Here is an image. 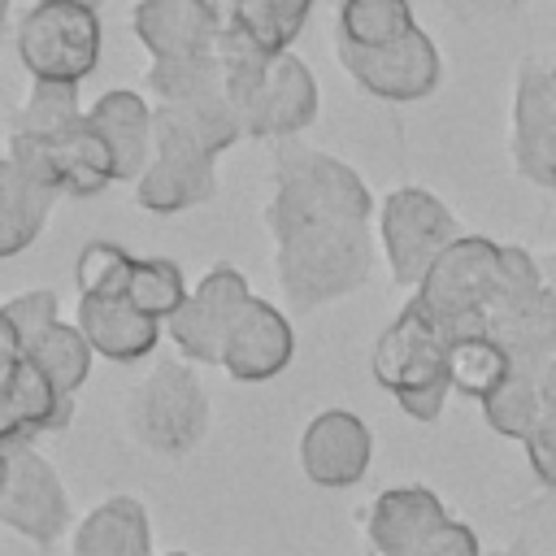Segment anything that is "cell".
<instances>
[{"instance_id":"obj_18","label":"cell","mask_w":556,"mask_h":556,"mask_svg":"<svg viewBox=\"0 0 556 556\" xmlns=\"http://www.w3.org/2000/svg\"><path fill=\"white\" fill-rule=\"evenodd\" d=\"M443 521H452L443 500L421 482H404V486H387L382 495H374L365 513V539L378 556H408Z\"/></svg>"},{"instance_id":"obj_28","label":"cell","mask_w":556,"mask_h":556,"mask_svg":"<svg viewBox=\"0 0 556 556\" xmlns=\"http://www.w3.org/2000/svg\"><path fill=\"white\" fill-rule=\"evenodd\" d=\"M26 352H30V361L65 391V395H78V387L87 382V374H91V343H87V334L74 326V321H52L35 343H26Z\"/></svg>"},{"instance_id":"obj_35","label":"cell","mask_w":556,"mask_h":556,"mask_svg":"<svg viewBox=\"0 0 556 556\" xmlns=\"http://www.w3.org/2000/svg\"><path fill=\"white\" fill-rule=\"evenodd\" d=\"M526 447V460H530V473L539 478V486L556 491V408H543L534 430L521 439Z\"/></svg>"},{"instance_id":"obj_12","label":"cell","mask_w":556,"mask_h":556,"mask_svg":"<svg viewBox=\"0 0 556 556\" xmlns=\"http://www.w3.org/2000/svg\"><path fill=\"white\" fill-rule=\"evenodd\" d=\"M0 526L17 530L22 539L52 547L70 530V500L48 465V456L35 452V443H13L9 482L0 491Z\"/></svg>"},{"instance_id":"obj_3","label":"cell","mask_w":556,"mask_h":556,"mask_svg":"<svg viewBox=\"0 0 556 556\" xmlns=\"http://www.w3.org/2000/svg\"><path fill=\"white\" fill-rule=\"evenodd\" d=\"M447 334L421 313L417 300H408L395 321L378 334L369 352V374L382 391L395 395V404L413 421H434L452 395V374H447Z\"/></svg>"},{"instance_id":"obj_17","label":"cell","mask_w":556,"mask_h":556,"mask_svg":"<svg viewBox=\"0 0 556 556\" xmlns=\"http://www.w3.org/2000/svg\"><path fill=\"white\" fill-rule=\"evenodd\" d=\"M295 356V330L287 313L261 295H252L222 348V369L235 382H269Z\"/></svg>"},{"instance_id":"obj_11","label":"cell","mask_w":556,"mask_h":556,"mask_svg":"<svg viewBox=\"0 0 556 556\" xmlns=\"http://www.w3.org/2000/svg\"><path fill=\"white\" fill-rule=\"evenodd\" d=\"M334 56L365 96L387 100V104H417V100L434 96L443 83V56L421 26L387 48L334 43Z\"/></svg>"},{"instance_id":"obj_9","label":"cell","mask_w":556,"mask_h":556,"mask_svg":"<svg viewBox=\"0 0 556 556\" xmlns=\"http://www.w3.org/2000/svg\"><path fill=\"white\" fill-rule=\"evenodd\" d=\"M460 235L465 230L452 217V208L426 187H395L378 204V243L391 278L404 287H417L426 269L439 261V252Z\"/></svg>"},{"instance_id":"obj_5","label":"cell","mask_w":556,"mask_h":556,"mask_svg":"<svg viewBox=\"0 0 556 556\" xmlns=\"http://www.w3.org/2000/svg\"><path fill=\"white\" fill-rule=\"evenodd\" d=\"M122 426L130 443H139L143 452L178 460L204 443L213 426V408L200 378L182 361H161L126 391Z\"/></svg>"},{"instance_id":"obj_7","label":"cell","mask_w":556,"mask_h":556,"mask_svg":"<svg viewBox=\"0 0 556 556\" xmlns=\"http://www.w3.org/2000/svg\"><path fill=\"white\" fill-rule=\"evenodd\" d=\"M13 48L30 83L78 87L100 65V48H104L100 9H83L65 0H35L13 30Z\"/></svg>"},{"instance_id":"obj_22","label":"cell","mask_w":556,"mask_h":556,"mask_svg":"<svg viewBox=\"0 0 556 556\" xmlns=\"http://www.w3.org/2000/svg\"><path fill=\"white\" fill-rule=\"evenodd\" d=\"M70 556H152V521L135 495L100 500L70 534Z\"/></svg>"},{"instance_id":"obj_36","label":"cell","mask_w":556,"mask_h":556,"mask_svg":"<svg viewBox=\"0 0 556 556\" xmlns=\"http://www.w3.org/2000/svg\"><path fill=\"white\" fill-rule=\"evenodd\" d=\"M408 556H486L478 534L465 526V521H443L430 539H421Z\"/></svg>"},{"instance_id":"obj_40","label":"cell","mask_w":556,"mask_h":556,"mask_svg":"<svg viewBox=\"0 0 556 556\" xmlns=\"http://www.w3.org/2000/svg\"><path fill=\"white\" fill-rule=\"evenodd\" d=\"M486 556H530V547H526V539H517V543H508L500 552H486Z\"/></svg>"},{"instance_id":"obj_26","label":"cell","mask_w":556,"mask_h":556,"mask_svg":"<svg viewBox=\"0 0 556 556\" xmlns=\"http://www.w3.org/2000/svg\"><path fill=\"white\" fill-rule=\"evenodd\" d=\"M413 4L408 0H339V17H334V43H352V48H387L400 43L404 35H413Z\"/></svg>"},{"instance_id":"obj_29","label":"cell","mask_w":556,"mask_h":556,"mask_svg":"<svg viewBox=\"0 0 556 556\" xmlns=\"http://www.w3.org/2000/svg\"><path fill=\"white\" fill-rule=\"evenodd\" d=\"M187 291H191V287H187L178 261H169V256H135L130 278H126V300H130L143 317L169 321V317L182 308Z\"/></svg>"},{"instance_id":"obj_21","label":"cell","mask_w":556,"mask_h":556,"mask_svg":"<svg viewBox=\"0 0 556 556\" xmlns=\"http://www.w3.org/2000/svg\"><path fill=\"white\" fill-rule=\"evenodd\" d=\"M486 334L508 352L517 374L539 378L556 361V295L543 287L534 300L491 313Z\"/></svg>"},{"instance_id":"obj_23","label":"cell","mask_w":556,"mask_h":556,"mask_svg":"<svg viewBox=\"0 0 556 556\" xmlns=\"http://www.w3.org/2000/svg\"><path fill=\"white\" fill-rule=\"evenodd\" d=\"M217 195V178H213V161H191V156H165L152 152L148 169L135 178V204L169 217V213H187L204 200Z\"/></svg>"},{"instance_id":"obj_32","label":"cell","mask_w":556,"mask_h":556,"mask_svg":"<svg viewBox=\"0 0 556 556\" xmlns=\"http://www.w3.org/2000/svg\"><path fill=\"white\" fill-rule=\"evenodd\" d=\"M130 265H135V252H126L113 239H91L74 261L78 295H126Z\"/></svg>"},{"instance_id":"obj_41","label":"cell","mask_w":556,"mask_h":556,"mask_svg":"<svg viewBox=\"0 0 556 556\" xmlns=\"http://www.w3.org/2000/svg\"><path fill=\"white\" fill-rule=\"evenodd\" d=\"M65 4H83V9H100L104 0H65Z\"/></svg>"},{"instance_id":"obj_4","label":"cell","mask_w":556,"mask_h":556,"mask_svg":"<svg viewBox=\"0 0 556 556\" xmlns=\"http://www.w3.org/2000/svg\"><path fill=\"white\" fill-rule=\"evenodd\" d=\"M378 213L365 178L321 152V148H308L300 139H282L274 143V191L265 200V230L269 226H282V222H304V217H361L369 222Z\"/></svg>"},{"instance_id":"obj_6","label":"cell","mask_w":556,"mask_h":556,"mask_svg":"<svg viewBox=\"0 0 556 556\" xmlns=\"http://www.w3.org/2000/svg\"><path fill=\"white\" fill-rule=\"evenodd\" d=\"M500 295V243L486 235H460L439 252L426 278L413 287L421 313L447 334H478L491 321Z\"/></svg>"},{"instance_id":"obj_13","label":"cell","mask_w":556,"mask_h":556,"mask_svg":"<svg viewBox=\"0 0 556 556\" xmlns=\"http://www.w3.org/2000/svg\"><path fill=\"white\" fill-rule=\"evenodd\" d=\"M513 165L526 182L556 191V83L543 56H526L513 87Z\"/></svg>"},{"instance_id":"obj_16","label":"cell","mask_w":556,"mask_h":556,"mask_svg":"<svg viewBox=\"0 0 556 556\" xmlns=\"http://www.w3.org/2000/svg\"><path fill=\"white\" fill-rule=\"evenodd\" d=\"M243 139V126L226 100V91L182 104H156L152 109V152L165 156H191V161H217L226 148Z\"/></svg>"},{"instance_id":"obj_15","label":"cell","mask_w":556,"mask_h":556,"mask_svg":"<svg viewBox=\"0 0 556 556\" xmlns=\"http://www.w3.org/2000/svg\"><path fill=\"white\" fill-rule=\"evenodd\" d=\"M130 30L152 61H195L217 52L222 9L217 0H139Z\"/></svg>"},{"instance_id":"obj_33","label":"cell","mask_w":556,"mask_h":556,"mask_svg":"<svg viewBox=\"0 0 556 556\" xmlns=\"http://www.w3.org/2000/svg\"><path fill=\"white\" fill-rule=\"evenodd\" d=\"M87 109H78V87L65 83H30L26 100L17 104L13 130H30V135H52L61 126H70L74 117H83Z\"/></svg>"},{"instance_id":"obj_30","label":"cell","mask_w":556,"mask_h":556,"mask_svg":"<svg viewBox=\"0 0 556 556\" xmlns=\"http://www.w3.org/2000/svg\"><path fill=\"white\" fill-rule=\"evenodd\" d=\"M543 408H547V404H543L539 378L513 369V374L482 400V421H486L495 434H504V439H526V434L534 430V421H539Z\"/></svg>"},{"instance_id":"obj_27","label":"cell","mask_w":556,"mask_h":556,"mask_svg":"<svg viewBox=\"0 0 556 556\" xmlns=\"http://www.w3.org/2000/svg\"><path fill=\"white\" fill-rule=\"evenodd\" d=\"M447 374H452V391L482 404L513 374V361L486 330H478V334H460L447 343Z\"/></svg>"},{"instance_id":"obj_25","label":"cell","mask_w":556,"mask_h":556,"mask_svg":"<svg viewBox=\"0 0 556 556\" xmlns=\"http://www.w3.org/2000/svg\"><path fill=\"white\" fill-rule=\"evenodd\" d=\"M56 195L39 182H30L9 156H0V256L26 252L39 230L48 226Z\"/></svg>"},{"instance_id":"obj_42","label":"cell","mask_w":556,"mask_h":556,"mask_svg":"<svg viewBox=\"0 0 556 556\" xmlns=\"http://www.w3.org/2000/svg\"><path fill=\"white\" fill-rule=\"evenodd\" d=\"M543 61H547V70H552V83H556V52H543Z\"/></svg>"},{"instance_id":"obj_1","label":"cell","mask_w":556,"mask_h":556,"mask_svg":"<svg viewBox=\"0 0 556 556\" xmlns=\"http://www.w3.org/2000/svg\"><path fill=\"white\" fill-rule=\"evenodd\" d=\"M282 300L300 313L361 291L374 274V235L361 217H304L269 226Z\"/></svg>"},{"instance_id":"obj_14","label":"cell","mask_w":556,"mask_h":556,"mask_svg":"<svg viewBox=\"0 0 556 556\" xmlns=\"http://www.w3.org/2000/svg\"><path fill=\"white\" fill-rule=\"evenodd\" d=\"M374 460V434L352 408H321L300 430V469L313 486L343 491L365 478Z\"/></svg>"},{"instance_id":"obj_8","label":"cell","mask_w":556,"mask_h":556,"mask_svg":"<svg viewBox=\"0 0 556 556\" xmlns=\"http://www.w3.org/2000/svg\"><path fill=\"white\" fill-rule=\"evenodd\" d=\"M30 182L48 187L56 200H87L100 195L109 182H117V165L113 152L104 143V135L91 126V117H74L70 126L52 130V135H30V130H13L9 126V152H4Z\"/></svg>"},{"instance_id":"obj_37","label":"cell","mask_w":556,"mask_h":556,"mask_svg":"<svg viewBox=\"0 0 556 556\" xmlns=\"http://www.w3.org/2000/svg\"><path fill=\"white\" fill-rule=\"evenodd\" d=\"M539 391H543V404H547V408H556V361L539 374Z\"/></svg>"},{"instance_id":"obj_34","label":"cell","mask_w":556,"mask_h":556,"mask_svg":"<svg viewBox=\"0 0 556 556\" xmlns=\"http://www.w3.org/2000/svg\"><path fill=\"white\" fill-rule=\"evenodd\" d=\"M0 313L13 321V330L22 334V343H35L52 321H61V300H56V291L35 287V291H22V295L4 300Z\"/></svg>"},{"instance_id":"obj_19","label":"cell","mask_w":556,"mask_h":556,"mask_svg":"<svg viewBox=\"0 0 556 556\" xmlns=\"http://www.w3.org/2000/svg\"><path fill=\"white\" fill-rule=\"evenodd\" d=\"M74 326L87 334L96 356L117 365L143 361L161 339V321L143 317L126 295H78Z\"/></svg>"},{"instance_id":"obj_31","label":"cell","mask_w":556,"mask_h":556,"mask_svg":"<svg viewBox=\"0 0 556 556\" xmlns=\"http://www.w3.org/2000/svg\"><path fill=\"white\" fill-rule=\"evenodd\" d=\"M148 91L161 104H182V100H204L222 91V61L195 56V61H152L148 70Z\"/></svg>"},{"instance_id":"obj_44","label":"cell","mask_w":556,"mask_h":556,"mask_svg":"<svg viewBox=\"0 0 556 556\" xmlns=\"http://www.w3.org/2000/svg\"><path fill=\"white\" fill-rule=\"evenodd\" d=\"M169 556H187V552H169Z\"/></svg>"},{"instance_id":"obj_43","label":"cell","mask_w":556,"mask_h":556,"mask_svg":"<svg viewBox=\"0 0 556 556\" xmlns=\"http://www.w3.org/2000/svg\"><path fill=\"white\" fill-rule=\"evenodd\" d=\"M4 17H9V0H0V30H4Z\"/></svg>"},{"instance_id":"obj_2","label":"cell","mask_w":556,"mask_h":556,"mask_svg":"<svg viewBox=\"0 0 556 556\" xmlns=\"http://www.w3.org/2000/svg\"><path fill=\"white\" fill-rule=\"evenodd\" d=\"M222 61V91L243 126V139H295L317 122L321 96L313 70L295 52H261L235 30H222L217 39Z\"/></svg>"},{"instance_id":"obj_38","label":"cell","mask_w":556,"mask_h":556,"mask_svg":"<svg viewBox=\"0 0 556 556\" xmlns=\"http://www.w3.org/2000/svg\"><path fill=\"white\" fill-rule=\"evenodd\" d=\"M539 269H543V282H547V291L556 295V248L539 256Z\"/></svg>"},{"instance_id":"obj_10","label":"cell","mask_w":556,"mask_h":556,"mask_svg":"<svg viewBox=\"0 0 556 556\" xmlns=\"http://www.w3.org/2000/svg\"><path fill=\"white\" fill-rule=\"evenodd\" d=\"M252 300V287L243 278V269L217 261L200 274V282L187 291L182 308L165 321L169 343L178 348L182 361L195 365H222V348L243 313V304Z\"/></svg>"},{"instance_id":"obj_39","label":"cell","mask_w":556,"mask_h":556,"mask_svg":"<svg viewBox=\"0 0 556 556\" xmlns=\"http://www.w3.org/2000/svg\"><path fill=\"white\" fill-rule=\"evenodd\" d=\"M9 465H13V447L0 443V491H4V482H9Z\"/></svg>"},{"instance_id":"obj_20","label":"cell","mask_w":556,"mask_h":556,"mask_svg":"<svg viewBox=\"0 0 556 556\" xmlns=\"http://www.w3.org/2000/svg\"><path fill=\"white\" fill-rule=\"evenodd\" d=\"M152 109L156 104H148L139 91H126V87L104 91L87 109L91 126L104 135V143L113 152L117 182H135L152 161Z\"/></svg>"},{"instance_id":"obj_24","label":"cell","mask_w":556,"mask_h":556,"mask_svg":"<svg viewBox=\"0 0 556 556\" xmlns=\"http://www.w3.org/2000/svg\"><path fill=\"white\" fill-rule=\"evenodd\" d=\"M217 9H222V30H235L252 48L278 56L291 52L295 35L313 13V0H217Z\"/></svg>"}]
</instances>
